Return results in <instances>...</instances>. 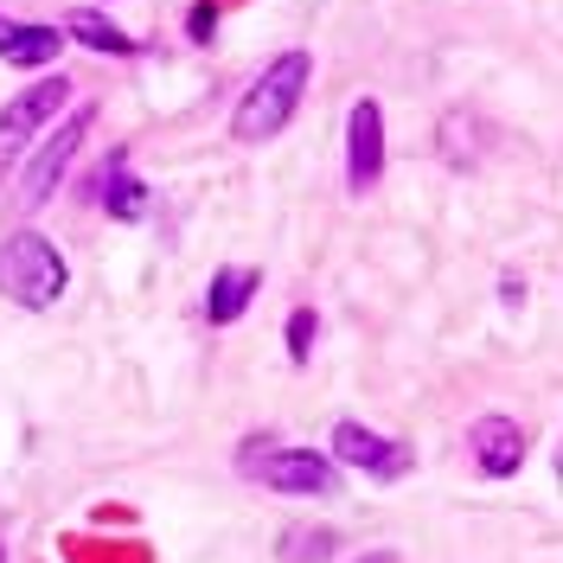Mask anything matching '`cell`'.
<instances>
[{"instance_id":"1","label":"cell","mask_w":563,"mask_h":563,"mask_svg":"<svg viewBox=\"0 0 563 563\" xmlns=\"http://www.w3.org/2000/svg\"><path fill=\"white\" fill-rule=\"evenodd\" d=\"M308 70H314V58H308V52H282L276 65L250 84L244 103H238V115H231V135H238V141L282 135V129H288V115H295V103H301V90H308Z\"/></svg>"},{"instance_id":"2","label":"cell","mask_w":563,"mask_h":563,"mask_svg":"<svg viewBox=\"0 0 563 563\" xmlns=\"http://www.w3.org/2000/svg\"><path fill=\"white\" fill-rule=\"evenodd\" d=\"M0 295L20 301V308H33V314L65 295V256L52 250V238L13 231V238L0 244Z\"/></svg>"},{"instance_id":"3","label":"cell","mask_w":563,"mask_h":563,"mask_svg":"<svg viewBox=\"0 0 563 563\" xmlns=\"http://www.w3.org/2000/svg\"><path fill=\"white\" fill-rule=\"evenodd\" d=\"M65 103H70V84H65V77H45V84H33L26 97H13V109L0 115V179L13 174V161H20V147L33 141L38 122H52Z\"/></svg>"},{"instance_id":"4","label":"cell","mask_w":563,"mask_h":563,"mask_svg":"<svg viewBox=\"0 0 563 563\" xmlns=\"http://www.w3.org/2000/svg\"><path fill=\"white\" fill-rule=\"evenodd\" d=\"M84 135H90V109H70V122L38 147V161L26 167V179H20V206H26V211H38L52 192H58V179L70 174V161H77Z\"/></svg>"},{"instance_id":"5","label":"cell","mask_w":563,"mask_h":563,"mask_svg":"<svg viewBox=\"0 0 563 563\" xmlns=\"http://www.w3.org/2000/svg\"><path fill=\"white\" fill-rule=\"evenodd\" d=\"M378 174H385V109L372 97H358L346 122V186L365 199L378 186Z\"/></svg>"},{"instance_id":"6","label":"cell","mask_w":563,"mask_h":563,"mask_svg":"<svg viewBox=\"0 0 563 563\" xmlns=\"http://www.w3.org/2000/svg\"><path fill=\"white\" fill-rule=\"evenodd\" d=\"M333 455L352 461V467H365L372 481H404V474H410V449L372 435L365 422H340V429H333Z\"/></svg>"},{"instance_id":"7","label":"cell","mask_w":563,"mask_h":563,"mask_svg":"<svg viewBox=\"0 0 563 563\" xmlns=\"http://www.w3.org/2000/svg\"><path fill=\"white\" fill-rule=\"evenodd\" d=\"M263 487L276 493H333L340 487V474H333V461H320L314 449H276L269 442V461L263 467H250Z\"/></svg>"},{"instance_id":"8","label":"cell","mask_w":563,"mask_h":563,"mask_svg":"<svg viewBox=\"0 0 563 563\" xmlns=\"http://www.w3.org/2000/svg\"><path fill=\"white\" fill-rule=\"evenodd\" d=\"M474 467H481L487 481L519 474V467H526V422L506 417V410H493V417L474 422Z\"/></svg>"},{"instance_id":"9","label":"cell","mask_w":563,"mask_h":563,"mask_svg":"<svg viewBox=\"0 0 563 563\" xmlns=\"http://www.w3.org/2000/svg\"><path fill=\"white\" fill-rule=\"evenodd\" d=\"M65 52L58 26H20V20H0V58L7 65H52Z\"/></svg>"},{"instance_id":"10","label":"cell","mask_w":563,"mask_h":563,"mask_svg":"<svg viewBox=\"0 0 563 563\" xmlns=\"http://www.w3.org/2000/svg\"><path fill=\"white\" fill-rule=\"evenodd\" d=\"M256 269H244V263H231V269H218L211 276V295H206V314L218 320V327H231V320L250 308V295H256Z\"/></svg>"},{"instance_id":"11","label":"cell","mask_w":563,"mask_h":563,"mask_svg":"<svg viewBox=\"0 0 563 563\" xmlns=\"http://www.w3.org/2000/svg\"><path fill=\"white\" fill-rule=\"evenodd\" d=\"M103 206H109V218H122V224H135L141 211H147V192H141V179L129 174V154H109Z\"/></svg>"},{"instance_id":"12","label":"cell","mask_w":563,"mask_h":563,"mask_svg":"<svg viewBox=\"0 0 563 563\" xmlns=\"http://www.w3.org/2000/svg\"><path fill=\"white\" fill-rule=\"evenodd\" d=\"M70 38H84V45H97V52H109V58H135L141 52V38H129L115 20H103V13H70Z\"/></svg>"},{"instance_id":"13","label":"cell","mask_w":563,"mask_h":563,"mask_svg":"<svg viewBox=\"0 0 563 563\" xmlns=\"http://www.w3.org/2000/svg\"><path fill=\"white\" fill-rule=\"evenodd\" d=\"M333 558V531H314V526H295L282 538V563H327Z\"/></svg>"},{"instance_id":"14","label":"cell","mask_w":563,"mask_h":563,"mask_svg":"<svg viewBox=\"0 0 563 563\" xmlns=\"http://www.w3.org/2000/svg\"><path fill=\"white\" fill-rule=\"evenodd\" d=\"M442 154H449V167H474L481 147H467V109H449L442 115Z\"/></svg>"},{"instance_id":"15","label":"cell","mask_w":563,"mask_h":563,"mask_svg":"<svg viewBox=\"0 0 563 563\" xmlns=\"http://www.w3.org/2000/svg\"><path fill=\"white\" fill-rule=\"evenodd\" d=\"M314 308H295V314H288V358H295V365H301V358H308V346H314Z\"/></svg>"},{"instance_id":"16","label":"cell","mask_w":563,"mask_h":563,"mask_svg":"<svg viewBox=\"0 0 563 563\" xmlns=\"http://www.w3.org/2000/svg\"><path fill=\"white\" fill-rule=\"evenodd\" d=\"M211 33V0H199V13H192V38Z\"/></svg>"}]
</instances>
